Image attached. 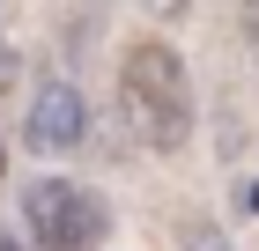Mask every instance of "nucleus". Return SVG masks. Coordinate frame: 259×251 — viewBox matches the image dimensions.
Here are the masks:
<instances>
[{"label":"nucleus","mask_w":259,"mask_h":251,"mask_svg":"<svg viewBox=\"0 0 259 251\" xmlns=\"http://www.w3.org/2000/svg\"><path fill=\"white\" fill-rule=\"evenodd\" d=\"M119 118H126V133L141 148H156V155L185 148V133H193V81H185V59L163 37L126 44V59H119Z\"/></svg>","instance_id":"1"},{"label":"nucleus","mask_w":259,"mask_h":251,"mask_svg":"<svg viewBox=\"0 0 259 251\" xmlns=\"http://www.w3.org/2000/svg\"><path fill=\"white\" fill-rule=\"evenodd\" d=\"M22 222L45 251H89L104 236V199L81 185V177H37L22 192Z\"/></svg>","instance_id":"2"},{"label":"nucleus","mask_w":259,"mask_h":251,"mask_svg":"<svg viewBox=\"0 0 259 251\" xmlns=\"http://www.w3.org/2000/svg\"><path fill=\"white\" fill-rule=\"evenodd\" d=\"M22 133H30V148L37 155H67V148H81L89 140V104H81V89L74 81H37L30 89V118H22Z\"/></svg>","instance_id":"3"},{"label":"nucleus","mask_w":259,"mask_h":251,"mask_svg":"<svg viewBox=\"0 0 259 251\" xmlns=\"http://www.w3.org/2000/svg\"><path fill=\"white\" fill-rule=\"evenodd\" d=\"M185 251H230V236L207 229V222H193V229H185Z\"/></svg>","instance_id":"4"},{"label":"nucleus","mask_w":259,"mask_h":251,"mask_svg":"<svg viewBox=\"0 0 259 251\" xmlns=\"http://www.w3.org/2000/svg\"><path fill=\"white\" fill-rule=\"evenodd\" d=\"M8 74H15V52H8V44H0V89H8Z\"/></svg>","instance_id":"5"},{"label":"nucleus","mask_w":259,"mask_h":251,"mask_svg":"<svg viewBox=\"0 0 259 251\" xmlns=\"http://www.w3.org/2000/svg\"><path fill=\"white\" fill-rule=\"evenodd\" d=\"M0 251H15V244H8V236H0Z\"/></svg>","instance_id":"6"}]
</instances>
